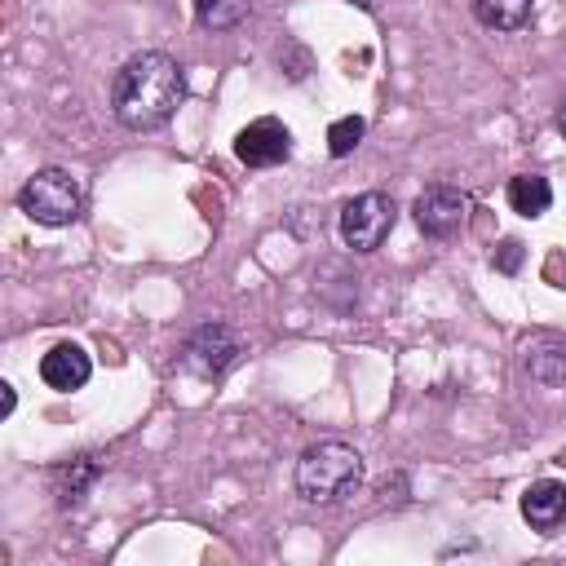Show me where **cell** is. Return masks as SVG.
Instances as JSON below:
<instances>
[{
    "label": "cell",
    "instance_id": "6da1fadb",
    "mask_svg": "<svg viewBox=\"0 0 566 566\" xmlns=\"http://www.w3.org/2000/svg\"><path fill=\"white\" fill-rule=\"evenodd\" d=\"M181 97H186V75L177 66V57H168L159 49L133 53L111 80V111L133 133L164 128L177 115Z\"/></svg>",
    "mask_w": 566,
    "mask_h": 566
},
{
    "label": "cell",
    "instance_id": "7a4b0ae2",
    "mask_svg": "<svg viewBox=\"0 0 566 566\" xmlns=\"http://www.w3.org/2000/svg\"><path fill=\"white\" fill-rule=\"evenodd\" d=\"M363 486V455L340 438H323L296 460V495L305 504H340Z\"/></svg>",
    "mask_w": 566,
    "mask_h": 566
},
{
    "label": "cell",
    "instance_id": "3957f363",
    "mask_svg": "<svg viewBox=\"0 0 566 566\" xmlns=\"http://www.w3.org/2000/svg\"><path fill=\"white\" fill-rule=\"evenodd\" d=\"M80 181L66 168H40L18 190V208L35 226H71L80 217Z\"/></svg>",
    "mask_w": 566,
    "mask_h": 566
},
{
    "label": "cell",
    "instance_id": "277c9868",
    "mask_svg": "<svg viewBox=\"0 0 566 566\" xmlns=\"http://www.w3.org/2000/svg\"><path fill=\"white\" fill-rule=\"evenodd\" d=\"M398 221V203L385 190H363L340 208V239L349 252H376Z\"/></svg>",
    "mask_w": 566,
    "mask_h": 566
},
{
    "label": "cell",
    "instance_id": "5b68a950",
    "mask_svg": "<svg viewBox=\"0 0 566 566\" xmlns=\"http://www.w3.org/2000/svg\"><path fill=\"white\" fill-rule=\"evenodd\" d=\"M239 354H243V340H239V332L230 327V323H203V327H195L190 332V340H186V349H181V363L199 376V380H221L234 363H239Z\"/></svg>",
    "mask_w": 566,
    "mask_h": 566
},
{
    "label": "cell",
    "instance_id": "8992f818",
    "mask_svg": "<svg viewBox=\"0 0 566 566\" xmlns=\"http://www.w3.org/2000/svg\"><path fill=\"white\" fill-rule=\"evenodd\" d=\"M411 217H416L420 234H429V239H451V234L464 226V217H469V195L455 190V186H429V190L416 195Z\"/></svg>",
    "mask_w": 566,
    "mask_h": 566
},
{
    "label": "cell",
    "instance_id": "52a82bcc",
    "mask_svg": "<svg viewBox=\"0 0 566 566\" xmlns=\"http://www.w3.org/2000/svg\"><path fill=\"white\" fill-rule=\"evenodd\" d=\"M234 155H239V164H248V168H274V164H283V159L292 155V133H287L283 119L261 115V119H252L248 128H239Z\"/></svg>",
    "mask_w": 566,
    "mask_h": 566
},
{
    "label": "cell",
    "instance_id": "ba28073f",
    "mask_svg": "<svg viewBox=\"0 0 566 566\" xmlns=\"http://www.w3.org/2000/svg\"><path fill=\"white\" fill-rule=\"evenodd\" d=\"M522 371L544 389H566V340L562 336H531L522 345Z\"/></svg>",
    "mask_w": 566,
    "mask_h": 566
},
{
    "label": "cell",
    "instance_id": "9c48e42d",
    "mask_svg": "<svg viewBox=\"0 0 566 566\" xmlns=\"http://www.w3.org/2000/svg\"><path fill=\"white\" fill-rule=\"evenodd\" d=\"M88 376H93V363H88V354H84L80 345H71V340L53 345V349L40 358V380H44L49 389H57V394L84 389Z\"/></svg>",
    "mask_w": 566,
    "mask_h": 566
},
{
    "label": "cell",
    "instance_id": "30bf717a",
    "mask_svg": "<svg viewBox=\"0 0 566 566\" xmlns=\"http://www.w3.org/2000/svg\"><path fill=\"white\" fill-rule=\"evenodd\" d=\"M522 517L539 535H553L557 526H566V482H557V478L531 482L526 495H522Z\"/></svg>",
    "mask_w": 566,
    "mask_h": 566
},
{
    "label": "cell",
    "instance_id": "8fae6325",
    "mask_svg": "<svg viewBox=\"0 0 566 566\" xmlns=\"http://www.w3.org/2000/svg\"><path fill=\"white\" fill-rule=\"evenodd\" d=\"M102 473H106V455H97V451L57 464V469H53V495H57V504H62V509L84 504V495L93 491V482H97Z\"/></svg>",
    "mask_w": 566,
    "mask_h": 566
},
{
    "label": "cell",
    "instance_id": "7c38bea8",
    "mask_svg": "<svg viewBox=\"0 0 566 566\" xmlns=\"http://www.w3.org/2000/svg\"><path fill=\"white\" fill-rule=\"evenodd\" d=\"M548 203H553L548 177H539V172H517V177H509V208H513L517 217H544Z\"/></svg>",
    "mask_w": 566,
    "mask_h": 566
},
{
    "label": "cell",
    "instance_id": "4fadbf2b",
    "mask_svg": "<svg viewBox=\"0 0 566 566\" xmlns=\"http://www.w3.org/2000/svg\"><path fill=\"white\" fill-rule=\"evenodd\" d=\"M535 0H473V18L491 31H517L531 18Z\"/></svg>",
    "mask_w": 566,
    "mask_h": 566
},
{
    "label": "cell",
    "instance_id": "5bb4252c",
    "mask_svg": "<svg viewBox=\"0 0 566 566\" xmlns=\"http://www.w3.org/2000/svg\"><path fill=\"white\" fill-rule=\"evenodd\" d=\"M252 13V0H195V22L203 31H230Z\"/></svg>",
    "mask_w": 566,
    "mask_h": 566
},
{
    "label": "cell",
    "instance_id": "9a60e30c",
    "mask_svg": "<svg viewBox=\"0 0 566 566\" xmlns=\"http://www.w3.org/2000/svg\"><path fill=\"white\" fill-rule=\"evenodd\" d=\"M363 133H367V119H363V115H340V119L327 128V150H332V159L354 155V146L363 142Z\"/></svg>",
    "mask_w": 566,
    "mask_h": 566
},
{
    "label": "cell",
    "instance_id": "2e32d148",
    "mask_svg": "<svg viewBox=\"0 0 566 566\" xmlns=\"http://www.w3.org/2000/svg\"><path fill=\"white\" fill-rule=\"evenodd\" d=\"M495 270H504V274H517V265H522V243L517 239H504L500 248H495Z\"/></svg>",
    "mask_w": 566,
    "mask_h": 566
},
{
    "label": "cell",
    "instance_id": "e0dca14e",
    "mask_svg": "<svg viewBox=\"0 0 566 566\" xmlns=\"http://www.w3.org/2000/svg\"><path fill=\"white\" fill-rule=\"evenodd\" d=\"M18 407V394H13V385H4V416Z\"/></svg>",
    "mask_w": 566,
    "mask_h": 566
},
{
    "label": "cell",
    "instance_id": "ac0fdd59",
    "mask_svg": "<svg viewBox=\"0 0 566 566\" xmlns=\"http://www.w3.org/2000/svg\"><path fill=\"white\" fill-rule=\"evenodd\" d=\"M557 128L566 133V102H562V111H557Z\"/></svg>",
    "mask_w": 566,
    "mask_h": 566
}]
</instances>
